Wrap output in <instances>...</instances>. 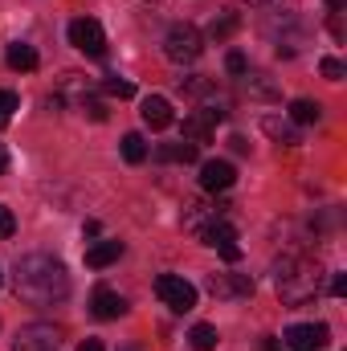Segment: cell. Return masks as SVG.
<instances>
[{"mask_svg":"<svg viewBox=\"0 0 347 351\" xmlns=\"http://www.w3.org/2000/svg\"><path fill=\"white\" fill-rule=\"evenodd\" d=\"M123 258V241H94L86 250V265L90 269H106Z\"/></svg>","mask_w":347,"mask_h":351,"instance_id":"15","label":"cell"},{"mask_svg":"<svg viewBox=\"0 0 347 351\" xmlns=\"http://www.w3.org/2000/svg\"><path fill=\"white\" fill-rule=\"evenodd\" d=\"M319 70H323V78H327V82H344V78H347V66L339 62V58H323V62H319Z\"/></svg>","mask_w":347,"mask_h":351,"instance_id":"22","label":"cell"},{"mask_svg":"<svg viewBox=\"0 0 347 351\" xmlns=\"http://www.w3.org/2000/svg\"><path fill=\"white\" fill-rule=\"evenodd\" d=\"M90 311H94V319H123L127 315V298L123 294H115V290H106V286H98L94 290V298H90Z\"/></svg>","mask_w":347,"mask_h":351,"instance_id":"13","label":"cell"},{"mask_svg":"<svg viewBox=\"0 0 347 351\" xmlns=\"http://www.w3.org/2000/svg\"><path fill=\"white\" fill-rule=\"evenodd\" d=\"M229 143H233V152H237V156H246V152H250V143H246V139H241V135H233V139H229Z\"/></svg>","mask_w":347,"mask_h":351,"instance_id":"30","label":"cell"},{"mask_svg":"<svg viewBox=\"0 0 347 351\" xmlns=\"http://www.w3.org/2000/svg\"><path fill=\"white\" fill-rule=\"evenodd\" d=\"M4 62H8L12 70L29 74V70H37V49H33V45H25V41H12V45H8V53H4Z\"/></svg>","mask_w":347,"mask_h":351,"instance_id":"17","label":"cell"},{"mask_svg":"<svg viewBox=\"0 0 347 351\" xmlns=\"http://www.w3.org/2000/svg\"><path fill=\"white\" fill-rule=\"evenodd\" d=\"M127 351H135V348H127Z\"/></svg>","mask_w":347,"mask_h":351,"instance_id":"37","label":"cell"},{"mask_svg":"<svg viewBox=\"0 0 347 351\" xmlns=\"http://www.w3.org/2000/svg\"><path fill=\"white\" fill-rule=\"evenodd\" d=\"M331 294H335V298L347 294V274H335V278H331Z\"/></svg>","mask_w":347,"mask_h":351,"instance_id":"29","label":"cell"},{"mask_svg":"<svg viewBox=\"0 0 347 351\" xmlns=\"http://www.w3.org/2000/svg\"><path fill=\"white\" fill-rule=\"evenodd\" d=\"M246 90H250L254 98H278V90L270 86V82H261V78H250V74H246Z\"/></svg>","mask_w":347,"mask_h":351,"instance_id":"26","label":"cell"},{"mask_svg":"<svg viewBox=\"0 0 347 351\" xmlns=\"http://www.w3.org/2000/svg\"><path fill=\"white\" fill-rule=\"evenodd\" d=\"M102 90H106L110 98H135V86H131L127 78H106V82H102Z\"/></svg>","mask_w":347,"mask_h":351,"instance_id":"24","label":"cell"},{"mask_svg":"<svg viewBox=\"0 0 347 351\" xmlns=\"http://www.w3.org/2000/svg\"><path fill=\"white\" fill-rule=\"evenodd\" d=\"M225 213H229V204H221V200H192V204L184 208V229L200 237V233H204L213 221H221Z\"/></svg>","mask_w":347,"mask_h":351,"instance_id":"8","label":"cell"},{"mask_svg":"<svg viewBox=\"0 0 347 351\" xmlns=\"http://www.w3.org/2000/svg\"><path fill=\"white\" fill-rule=\"evenodd\" d=\"M70 45L82 49L86 58H102L106 53V33L94 16H78V21H70Z\"/></svg>","mask_w":347,"mask_h":351,"instance_id":"5","label":"cell"},{"mask_svg":"<svg viewBox=\"0 0 347 351\" xmlns=\"http://www.w3.org/2000/svg\"><path fill=\"white\" fill-rule=\"evenodd\" d=\"M4 168H8V156H4V147H0V176H4Z\"/></svg>","mask_w":347,"mask_h":351,"instance_id":"34","label":"cell"},{"mask_svg":"<svg viewBox=\"0 0 347 351\" xmlns=\"http://www.w3.org/2000/svg\"><path fill=\"white\" fill-rule=\"evenodd\" d=\"M156 294L164 298V306H172L176 315H188L196 306V286L180 274H160L156 278Z\"/></svg>","mask_w":347,"mask_h":351,"instance_id":"4","label":"cell"},{"mask_svg":"<svg viewBox=\"0 0 347 351\" xmlns=\"http://www.w3.org/2000/svg\"><path fill=\"white\" fill-rule=\"evenodd\" d=\"M225 70H229L233 78H246V74H250V62H246V53H241V49H229V58H225Z\"/></svg>","mask_w":347,"mask_h":351,"instance_id":"23","label":"cell"},{"mask_svg":"<svg viewBox=\"0 0 347 351\" xmlns=\"http://www.w3.org/2000/svg\"><path fill=\"white\" fill-rule=\"evenodd\" d=\"M261 131L274 139V143H282V147H294V143H302V135H298V127L290 123V119H261Z\"/></svg>","mask_w":347,"mask_h":351,"instance_id":"14","label":"cell"},{"mask_svg":"<svg viewBox=\"0 0 347 351\" xmlns=\"http://www.w3.org/2000/svg\"><path fill=\"white\" fill-rule=\"evenodd\" d=\"M78 106H82V114H86L90 123H106V106H102L98 98H82Z\"/></svg>","mask_w":347,"mask_h":351,"instance_id":"25","label":"cell"},{"mask_svg":"<svg viewBox=\"0 0 347 351\" xmlns=\"http://www.w3.org/2000/svg\"><path fill=\"white\" fill-rule=\"evenodd\" d=\"M208 294L213 298H250L254 294V278L250 274H213L208 278Z\"/></svg>","mask_w":347,"mask_h":351,"instance_id":"10","label":"cell"},{"mask_svg":"<svg viewBox=\"0 0 347 351\" xmlns=\"http://www.w3.org/2000/svg\"><path fill=\"white\" fill-rule=\"evenodd\" d=\"M323 119V106L319 102H311V98H294L290 102V123L294 127H311V123H319Z\"/></svg>","mask_w":347,"mask_h":351,"instance_id":"18","label":"cell"},{"mask_svg":"<svg viewBox=\"0 0 347 351\" xmlns=\"http://www.w3.org/2000/svg\"><path fill=\"white\" fill-rule=\"evenodd\" d=\"M327 323H294L286 327V348L290 351H319L327 348Z\"/></svg>","mask_w":347,"mask_h":351,"instance_id":"9","label":"cell"},{"mask_svg":"<svg viewBox=\"0 0 347 351\" xmlns=\"http://www.w3.org/2000/svg\"><path fill=\"white\" fill-rule=\"evenodd\" d=\"M58 348H62V331L49 327V323H29L12 339V351H58Z\"/></svg>","mask_w":347,"mask_h":351,"instance_id":"6","label":"cell"},{"mask_svg":"<svg viewBox=\"0 0 347 351\" xmlns=\"http://www.w3.org/2000/svg\"><path fill=\"white\" fill-rule=\"evenodd\" d=\"M200 241L204 245H213V250H221V258L225 262H241V245H237V229L221 217V221H213L204 233H200Z\"/></svg>","mask_w":347,"mask_h":351,"instance_id":"7","label":"cell"},{"mask_svg":"<svg viewBox=\"0 0 347 351\" xmlns=\"http://www.w3.org/2000/svg\"><path fill=\"white\" fill-rule=\"evenodd\" d=\"M188 339H192V348H196V351H213V348H217V327L196 323V327L188 331Z\"/></svg>","mask_w":347,"mask_h":351,"instance_id":"21","label":"cell"},{"mask_svg":"<svg viewBox=\"0 0 347 351\" xmlns=\"http://www.w3.org/2000/svg\"><path fill=\"white\" fill-rule=\"evenodd\" d=\"M164 53H168V62H176V66H192L204 53V33L196 25L180 21V25L168 29V37H164Z\"/></svg>","mask_w":347,"mask_h":351,"instance_id":"3","label":"cell"},{"mask_svg":"<svg viewBox=\"0 0 347 351\" xmlns=\"http://www.w3.org/2000/svg\"><path fill=\"white\" fill-rule=\"evenodd\" d=\"M16 106H21V94H16V90H4V86H0V114L8 119Z\"/></svg>","mask_w":347,"mask_h":351,"instance_id":"27","label":"cell"},{"mask_svg":"<svg viewBox=\"0 0 347 351\" xmlns=\"http://www.w3.org/2000/svg\"><path fill=\"white\" fill-rule=\"evenodd\" d=\"M196 156H200V147L196 143H160L156 147V160L160 164H196Z\"/></svg>","mask_w":347,"mask_h":351,"instance_id":"16","label":"cell"},{"mask_svg":"<svg viewBox=\"0 0 347 351\" xmlns=\"http://www.w3.org/2000/svg\"><path fill=\"white\" fill-rule=\"evenodd\" d=\"M123 160H127V164H143V160H147V143H143L139 131L123 135Z\"/></svg>","mask_w":347,"mask_h":351,"instance_id":"20","label":"cell"},{"mask_svg":"<svg viewBox=\"0 0 347 351\" xmlns=\"http://www.w3.org/2000/svg\"><path fill=\"white\" fill-rule=\"evenodd\" d=\"M139 119L152 127V131H164V127H172V102L164 98V94H147L143 102H139Z\"/></svg>","mask_w":347,"mask_h":351,"instance_id":"12","label":"cell"},{"mask_svg":"<svg viewBox=\"0 0 347 351\" xmlns=\"http://www.w3.org/2000/svg\"><path fill=\"white\" fill-rule=\"evenodd\" d=\"M78 351H106V348H102L98 339H86V343H82V348H78Z\"/></svg>","mask_w":347,"mask_h":351,"instance_id":"31","label":"cell"},{"mask_svg":"<svg viewBox=\"0 0 347 351\" xmlns=\"http://www.w3.org/2000/svg\"><path fill=\"white\" fill-rule=\"evenodd\" d=\"M237 12H221V16H213V25H208V37L213 41H225V37H233L237 33Z\"/></svg>","mask_w":347,"mask_h":351,"instance_id":"19","label":"cell"},{"mask_svg":"<svg viewBox=\"0 0 347 351\" xmlns=\"http://www.w3.org/2000/svg\"><path fill=\"white\" fill-rule=\"evenodd\" d=\"M323 286V269L311 258H298V254H286L282 262H274V290L286 306H307Z\"/></svg>","mask_w":347,"mask_h":351,"instance_id":"2","label":"cell"},{"mask_svg":"<svg viewBox=\"0 0 347 351\" xmlns=\"http://www.w3.org/2000/svg\"><path fill=\"white\" fill-rule=\"evenodd\" d=\"M233 180H237V168H233L229 160H208V164H200V188H204V192H229Z\"/></svg>","mask_w":347,"mask_h":351,"instance_id":"11","label":"cell"},{"mask_svg":"<svg viewBox=\"0 0 347 351\" xmlns=\"http://www.w3.org/2000/svg\"><path fill=\"white\" fill-rule=\"evenodd\" d=\"M261 351H282V343L278 339H261Z\"/></svg>","mask_w":347,"mask_h":351,"instance_id":"32","label":"cell"},{"mask_svg":"<svg viewBox=\"0 0 347 351\" xmlns=\"http://www.w3.org/2000/svg\"><path fill=\"white\" fill-rule=\"evenodd\" d=\"M250 4H270V0H250Z\"/></svg>","mask_w":347,"mask_h":351,"instance_id":"35","label":"cell"},{"mask_svg":"<svg viewBox=\"0 0 347 351\" xmlns=\"http://www.w3.org/2000/svg\"><path fill=\"white\" fill-rule=\"evenodd\" d=\"M12 294L29 306H58L70 298V274L49 254H25L12 269Z\"/></svg>","mask_w":347,"mask_h":351,"instance_id":"1","label":"cell"},{"mask_svg":"<svg viewBox=\"0 0 347 351\" xmlns=\"http://www.w3.org/2000/svg\"><path fill=\"white\" fill-rule=\"evenodd\" d=\"M12 233H16V217H12V213L0 204V241H8Z\"/></svg>","mask_w":347,"mask_h":351,"instance_id":"28","label":"cell"},{"mask_svg":"<svg viewBox=\"0 0 347 351\" xmlns=\"http://www.w3.org/2000/svg\"><path fill=\"white\" fill-rule=\"evenodd\" d=\"M0 282H4V274H0Z\"/></svg>","mask_w":347,"mask_h":351,"instance_id":"36","label":"cell"},{"mask_svg":"<svg viewBox=\"0 0 347 351\" xmlns=\"http://www.w3.org/2000/svg\"><path fill=\"white\" fill-rule=\"evenodd\" d=\"M327 8H331V12H344V8H347V0H327Z\"/></svg>","mask_w":347,"mask_h":351,"instance_id":"33","label":"cell"}]
</instances>
